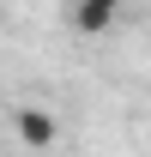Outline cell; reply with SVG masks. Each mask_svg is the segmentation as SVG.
I'll return each mask as SVG.
<instances>
[{
	"mask_svg": "<svg viewBox=\"0 0 151 157\" xmlns=\"http://www.w3.org/2000/svg\"><path fill=\"white\" fill-rule=\"evenodd\" d=\"M67 24L79 36H103L121 24V0H67Z\"/></svg>",
	"mask_w": 151,
	"mask_h": 157,
	"instance_id": "obj_1",
	"label": "cell"
},
{
	"mask_svg": "<svg viewBox=\"0 0 151 157\" xmlns=\"http://www.w3.org/2000/svg\"><path fill=\"white\" fill-rule=\"evenodd\" d=\"M12 133H18V145H55L60 139V127H55V115L48 109H12Z\"/></svg>",
	"mask_w": 151,
	"mask_h": 157,
	"instance_id": "obj_2",
	"label": "cell"
}]
</instances>
